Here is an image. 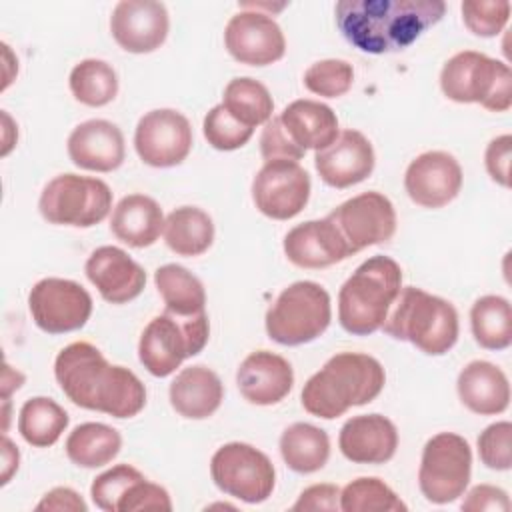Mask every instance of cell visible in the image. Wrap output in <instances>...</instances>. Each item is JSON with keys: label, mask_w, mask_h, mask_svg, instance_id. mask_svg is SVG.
Segmentation results:
<instances>
[{"label": "cell", "mask_w": 512, "mask_h": 512, "mask_svg": "<svg viewBox=\"0 0 512 512\" xmlns=\"http://www.w3.org/2000/svg\"><path fill=\"white\" fill-rule=\"evenodd\" d=\"M54 376L66 398L86 410L132 418L146 406V388L140 378L110 364L90 342L64 346L54 362Z\"/></svg>", "instance_id": "1"}, {"label": "cell", "mask_w": 512, "mask_h": 512, "mask_svg": "<svg viewBox=\"0 0 512 512\" xmlns=\"http://www.w3.org/2000/svg\"><path fill=\"white\" fill-rule=\"evenodd\" d=\"M446 12L442 0H340L336 26L344 40L368 54L408 48Z\"/></svg>", "instance_id": "2"}, {"label": "cell", "mask_w": 512, "mask_h": 512, "mask_svg": "<svg viewBox=\"0 0 512 512\" xmlns=\"http://www.w3.org/2000/svg\"><path fill=\"white\" fill-rule=\"evenodd\" d=\"M384 384L386 372L374 356L340 352L306 380L300 402L308 414L334 420L352 406L372 402Z\"/></svg>", "instance_id": "3"}, {"label": "cell", "mask_w": 512, "mask_h": 512, "mask_svg": "<svg viewBox=\"0 0 512 512\" xmlns=\"http://www.w3.org/2000/svg\"><path fill=\"white\" fill-rule=\"evenodd\" d=\"M402 290V268L390 256L364 260L338 292V322L354 336H368L382 328Z\"/></svg>", "instance_id": "4"}, {"label": "cell", "mask_w": 512, "mask_h": 512, "mask_svg": "<svg viewBox=\"0 0 512 512\" xmlns=\"http://www.w3.org/2000/svg\"><path fill=\"white\" fill-rule=\"evenodd\" d=\"M382 330L414 344L428 356L446 354L458 340V312L452 302L416 286H404L394 300Z\"/></svg>", "instance_id": "5"}, {"label": "cell", "mask_w": 512, "mask_h": 512, "mask_svg": "<svg viewBox=\"0 0 512 512\" xmlns=\"http://www.w3.org/2000/svg\"><path fill=\"white\" fill-rule=\"evenodd\" d=\"M440 88L458 104H480L490 112L512 106L510 66L482 52L462 50L448 58L440 70Z\"/></svg>", "instance_id": "6"}, {"label": "cell", "mask_w": 512, "mask_h": 512, "mask_svg": "<svg viewBox=\"0 0 512 512\" xmlns=\"http://www.w3.org/2000/svg\"><path fill=\"white\" fill-rule=\"evenodd\" d=\"M210 336L208 314L178 316L164 310L154 316L140 334L138 358L142 366L156 378H166L180 364L204 350Z\"/></svg>", "instance_id": "7"}, {"label": "cell", "mask_w": 512, "mask_h": 512, "mask_svg": "<svg viewBox=\"0 0 512 512\" xmlns=\"http://www.w3.org/2000/svg\"><path fill=\"white\" fill-rule=\"evenodd\" d=\"M332 304L324 286L300 280L284 288L266 312V334L282 346H302L330 326Z\"/></svg>", "instance_id": "8"}, {"label": "cell", "mask_w": 512, "mask_h": 512, "mask_svg": "<svg viewBox=\"0 0 512 512\" xmlns=\"http://www.w3.org/2000/svg\"><path fill=\"white\" fill-rule=\"evenodd\" d=\"M38 208L50 224L92 228L110 214L112 190L100 178L58 174L42 188Z\"/></svg>", "instance_id": "9"}, {"label": "cell", "mask_w": 512, "mask_h": 512, "mask_svg": "<svg viewBox=\"0 0 512 512\" xmlns=\"http://www.w3.org/2000/svg\"><path fill=\"white\" fill-rule=\"evenodd\" d=\"M472 474V450L464 436L440 432L424 448L418 468V486L432 504H448L464 494Z\"/></svg>", "instance_id": "10"}, {"label": "cell", "mask_w": 512, "mask_h": 512, "mask_svg": "<svg viewBox=\"0 0 512 512\" xmlns=\"http://www.w3.org/2000/svg\"><path fill=\"white\" fill-rule=\"evenodd\" d=\"M210 476L218 490L246 504L268 500L276 484L270 458L246 442L220 446L210 460Z\"/></svg>", "instance_id": "11"}, {"label": "cell", "mask_w": 512, "mask_h": 512, "mask_svg": "<svg viewBox=\"0 0 512 512\" xmlns=\"http://www.w3.org/2000/svg\"><path fill=\"white\" fill-rule=\"evenodd\" d=\"M28 310L42 332L66 334L90 320L92 296L74 280L42 278L30 288Z\"/></svg>", "instance_id": "12"}, {"label": "cell", "mask_w": 512, "mask_h": 512, "mask_svg": "<svg viewBox=\"0 0 512 512\" xmlns=\"http://www.w3.org/2000/svg\"><path fill=\"white\" fill-rule=\"evenodd\" d=\"M328 218L344 238L350 254L388 242L396 232V210L380 192H362L336 206Z\"/></svg>", "instance_id": "13"}, {"label": "cell", "mask_w": 512, "mask_h": 512, "mask_svg": "<svg viewBox=\"0 0 512 512\" xmlns=\"http://www.w3.org/2000/svg\"><path fill=\"white\" fill-rule=\"evenodd\" d=\"M134 148L148 166L172 168L182 164L192 150L188 118L172 108L146 112L136 124Z\"/></svg>", "instance_id": "14"}, {"label": "cell", "mask_w": 512, "mask_h": 512, "mask_svg": "<svg viewBox=\"0 0 512 512\" xmlns=\"http://www.w3.org/2000/svg\"><path fill=\"white\" fill-rule=\"evenodd\" d=\"M310 198V176L294 160H270L252 180L256 208L272 220L298 216Z\"/></svg>", "instance_id": "15"}, {"label": "cell", "mask_w": 512, "mask_h": 512, "mask_svg": "<svg viewBox=\"0 0 512 512\" xmlns=\"http://www.w3.org/2000/svg\"><path fill=\"white\" fill-rule=\"evenodd\" d=\"M224 44L234 60L248 66H268L286 52V38L278 22L258 10H240L224 28Z\"/></svg>", "instance_id": "16"}, {"label": "cell", "mask_w": 512, "mask_h": 512, "mask_svg": "<svg viewBox=\"0 0 512 512\" xmlns=\"http://www.w3.org/2000/svg\"><path fill=\"white\" fill-rule=\"evenodd\" d=\"M462 178V168L452 154L430 150L408 164L404 188L414 204L422 208H442L458 196Z\"/></svg>", "instance_id": "17"}, {"label": "cell", "mask_w": 512, "mask_h": 512, "mask_svg": "<svg viewBox=\"0 0 512 512\" xmlns=\"http://www.w3.org/2000/svg\"><path fill=\"white\" fill-rule=\"evenodd\" d=\"M168 28V10L156 0H122L110 16V32L116 44L132 54H148L160 48Z\"/></svg>", "instance_id": "18"}, {"label": "cell", "mask_w": 512, "mask_h": 512, "mask_svg": "<svg viewBox=\"0 0 512 512\" xmlns=\"http://www.w3.org/2000/svg\"><path fill=\"white\" fill-rule=\"evenodd\" d=\"M374 148L358 130H342L336 140L314 156L316 172L332 188H350L366 180L374 170Z\"/></svg>", "instance_id": "19"}, {"label": "cell", "mask_w": 512, "mask_h": 512, "mask_svg": "<svg viewBox=\"0 0 512 512\" xmlns=\"http://www.w3.org/2000/svg\"><path fill=\"white\" fill-rule=\"evenodd\" d=\"M84 272L110 304H126L138 298L146 286L144 268L118 246L96 248L88 256Z\"/></svg>", "instance_id": "20"}, {"label": "cell", "mask_w": 512, "mask_h": 512, "mask_svg": "<svg viewBox=\"0 0 512 512\" xmlns=\"http://www.w3.org/2000/svg\"><path fill=\"white\" fill-rule=\"evenodd\" d=\"M66 148L74 166L92 172H112L122 166L126 156L122 130L102 118L78 124L70 132Z\"/></svg>", "instance_id": "21"}, {"label": "cell", "mask_w": 512, "mask_h": 512, "mask_svg": "<svg viewBox=\"0 0 512 512\" xmlns=\"http://www.w3.org/2000/svg\"><path fill=\"white\" fill-rule=\"evenodd\" d=\"M238 390L250 404L272 406L282 402L294 384V372L286 358L270 350L248 354L236 372Z\"/></svg>", "instance_id": "22"}, {"label": "cell", "mask_w": 512, "mask_h": 512, "mask_svg": "<svg viewBox=\"0 0 512 512\" xmlns=\"http://www.w3.org/2000/svg\"><path fill=\"white\" fill-rule=\"evenodd\" d=\"M284 254L298 268H326L346 260L350 254L344 238L326 216L322 220H308L284 236Z\"/></svg>", "instance_id": "23"}, {"label": "cell", "mask_w": 512, "mask_h": 512, "mask_svg": "<svg viewBox=\"0 0 512 512\" xmlns=\"http://www.w3.org/2000/svg\"><path fill=\"white\" fill-rule=\"evenodd\" d=\"M338 446L354 464H384L396 454L398 430L382 414L352 416L340 428Z\"/></svg>", "instance_id": "24"}, {"label": "cell", "mask_w": 512, "mask_h": 512, "mask_svg": "<svg viewBox=\"0 0 512 512\" xmlns=\"http://www.w3.org/2000/svg\"><path fill=\"white\" fill-rule=\"evenodd\" d=\"M460 402L474 414H502L510 404V384L506 374L492 362H468L456 380Z\"/></svg>", "instance_id": "25"}, {"label": "cell", "mask_w": 512, "mask_h": 512, "mask_svg": "<svg viewBox=\"0 0 512 512\" xmlns=\"http://www.w3.org/2000/svg\"><path fill=\"white\" fill-rule=\"evenodd\" d=\"M172 408L188 420H204L212 416L222 400L224 386L214 370L196 364L182 368L168 388Z\"/></svg>", "instance_id": "26"}, {"label": "cell", "mask_w": 512, "mask_h": 512, "mask_svg": "<svg viewBox=\"0 0 512 512\" xmlns=\"http://www.w3.org/2000/svg\"><path fill=\"white\" fill-rule=\"evenodd\" d=\"M160 204L146 194H128L112 210L110 230L130 248L152 246L164 232Z\"/></svg>", "instance_id": "27"}, {"label": "cell", "mask_w": 512, "mask_h": 512, "mask_svg": "<svg viewBox=\"0 0 512 512\" xmlns=\"http://www.w3.org/2000/svg\"><path fill=\"white\" fill-rule=\"evenodd\" d=\"M280 122L296 146L306 150H322L330 146L338 132L334 110L318 100H294L280 112Z\"/></svg>", "instance_id": "28"}, {"label": "cell", "mask_w": 512, "mask_h": 512, "mask_svg": "<svg viewBox=\"0 0 512 512\" xmlns=\"http://www.w3.org/2000/svg\"><path fill=\"white\" fill-rule=\"evenodd\" d=\"M280 454L292 472L312 474L328 462L330 438L314 424L294 422L280 436Z\"/></svg>", "instance_id": "29"}, {"label": "cell", "mask_w": 512, "mask_h": 512, "mask_svg": "<svg viewBox=\"0 0 512 512\" xmlns=\"http://www.w3.org/2000/svg\"><path fill=\"white\" fill-rule=\"evenodd\" d=\"M162 234L178 256H200L214 242V222L202 208L180 206L166 216Z\"/></svg>", "instance_id": "30"}, {"label": "cell", "mask_w": 512, "mask_h": 512, "mask_svg": "<svg viewBox=\"0 0 512 512\" xmlns=\"http://www.w3.org/2000/svg\"><path fill=\"white\" fill-rule=\"evenodd\" d=\"M64 448L72 464L80 468H100L118 456L122 436L108 424L84 422L68 434Z\"/></svg>", "instance_id": "31"}, {"label": "cell", "mask_w": 512, "mask_h": 512, "mask_svg": "<svg viewBox=\"0 0 512 512\" xmlns=\"http://www.w3.org/2000/svg\"><path fill=\"white\" fill-rule=\"evenodd\" d=\"M154 284L164 300V310L178 316L206 312V292L202 282L180 264H164L154 272Z\"/></svg>", "instance_id": "32"}, {"label": "cell", "mask_w": 512, "mask_h": 512, "mask_svg": "<svg viewBox=\"0 0 512 512\" xmlns=\"http://www.w3.org/2000/svg\"><path fill=\"white\" fill-rule=\"evenodd\" d=\"M66 410L46 396L30 398L18 414V432L34 448H48L58 442L68 426Z\"/></svg>", "instance_id": "33"}, {"label": "cell", "mask_w": 512, "mask_h": 512, "mask_svg": "<svg viewBox=\"0 0 512 512\" xmlns=\"http://www.w3.org/2000/svg\"><path fill=\"white\" fill-rule=\"evenodd\" d=\"M474 340L486 350H506L512 344V310L504 296L486 294L470 308Z\"/></svg>", "instance_id": "34"}, {"label": "cell", "mask_w": 512, "mask_h": 512, "mask_svg": "<svg viewBox=\"0 0 512 512\" xmlns=\"http://www.w3.org/2000/svg\"><path fill=\"white\" fill-rule=\"evenodd\" d=\"M222 106L250 128L266 124L274 112V100L268 88L250 76L234 78L226 84Z\"/></svg>", "instance_id": "35"}, {"label": "cell", "mask_w": 512, "mask_h": 512, "mask_svg": "<svg viewBox=\"0 0 512 512\" xmlns=\"http://www.w3.org/2000/svg\"><path fill=\"white\" fill-rule=\"evenodd\" d=\"M70 92L86 106L100 108L110 104L118 94V76L114 68L98 58L80 60L70 72Z\"/></svg>", "instance_id": "36"}, {"label": "cell", "mask_w": 512, "mask_h": 512, "mask_svg": "<svg viewBox=\"0 0 512 512\" xmlns=\"http://www.w3.org/2000/svg\"><path fill=\"white\" fill-rule=\"evenodd\" d=\"M408 506L380 478L362 476L340 490V510L344 512H404Z\"/></svg>", "instance_id": "37"}, {"label": "cell", "mask_w": 512, "mask_h": 512, "mask_svg": "<svg viewBox=\"0 0 512 512\" xmlns=\"http://www.w3.org/2000/svg\"><path fill=\"white\" fill-rule=\"evenodd\" d=\"M302 80H304V86L316 96L340 98L352 88L354 68L346 60L326 58L310 64Z\"/></svg>", "instance_id": "38"}, {"label": "cell", "mask_w": 512, "mask_h": 512, "mask_svg": "<svg viewBox=\"0 0 512 512\" xmlns=\"http://www.w3.org/2000/svg\"><path fill=\"white\" fill-rule=\"evenodd\" d=\"M202 132L208 144L216 150L230 152L242 148L254 134V128L244 126L236 120L222 104H216L208 110L202 122Z\"/></svg>", "instance_id": "39"}, {"label": "cell", "mask_w": 512, "mask_h": 512, "mask_svg": "<svg viewBox=\"0 0 512 512\" xmlns=\"http://www.w3.org/2000/svg\"><path fill=\"white\" fill-rule=\"evenodd\" d=\"M510 2H488V0H466L462 2V20L466 28L482 38L498 36L510 20Z\"/></svg>", "instance_id": "40"}, {"label": "cell", "mask_w": 512, "mask_h": 512, "mask_svg": "<svg viewBox=\"0 0 512 512\" xmlns=\"http://www.w3.org/2000/svg\"><path fill=\"white\" fill-rule=\"evenodd\" d=\"M140 478H144V474L130 464L112 466L110 470H106L94 478V482L90 486L92 502L104 512H116L118 500Z\"/></svg>", "instance_id": "41"}, {"label": "cell", "mask_w": 512, "mask_h": 512, "mask_svg": "<svg viewBox=\"0 0 512 512\" xmlns=\"http://www.w3.org/2000/svg\"><path fill=\"white\" fill-rule=\"evenodd\" d=\"M480 462L490 470H510L512 466V424L500 420L484 428L478 436Z\"/></svg>", "instance_id": "42"}, {"label": "cell", "mask_w": 512, "mask_h": 512, "mask_svg": "<svg viewBox=\"0 0 512 512\" xmlns=\"http://www.w3.org/2000/svg\"><path fill=\"white\" fill-rule=\"evenodd\" d=\"M140 510H160V512H170L172 510V500L166 488L160 484L148 482L146 478L136 480L124 496L118 500L116 512H140Z\"/></svg>", "instance_id": "43"}, {"label": "cell", "mask_w": 512, "mask_h": 512, "mask_svg": "<svg viewBox=\"0 0 512 512\" xmlns=\"http://www.w3.org/2000/svg\"><path fill=\"white\" fill-rule=\"evenodd\" d=\"M260 154L264 162L270 160H294L298 162L304 156V150L294 144L286 128L280 122V116H272L260 134Z\"/></svg>", "instance_id": "44"}, {"label": "cell", "mask_w": 512, "mask_h": 512, "mask_svg": "<svg viewBox=\"0 0 512 512\" xmlns=\"http://www.w3.org/2000/svg\"><path fill=\"white\" fill-rule=\"evenodd\" d=\"M510 158H512V136L502 134L488 142L484 152V164L490 178L508 188L510 186Z\"/></svg>", "instance_id": "45"}, {"label": "cell", "mask_w": 512, "mask_h": 512, "mask_svg": "<svg viewBox=\"0 0 512 512\" xmlns=\"http://www.w3.org/2000/svg\"><path fill=\"white\" fill-rule=\"evenodd\" d=\"M464 512H508L510 510V498L506 490L492 486V484H478L474 486L462 506Z\"/></svg>", "instance_id": "46"}, {"label": "cell", "mask_w": 512, "mask_h": 512, "mask_svg": "<svg viewBox=\"0 0 512 512\" xmlns=\"http://www.w3.org/2000/svg\"><path fill=\"white\" fill-rule=\"evenodd\" d=\"M340 508V488L334 484H312L304 488L298 500L292 504V510H320L334 512Z\"/></svg>", "instance_id": "47"}, {"label": "cell", "mask_w": 512, "mask_h": 512, "mask_svg": "<svg viewBox=\"0 0 512 512\" xmlns=\"http://www.w3.org/2000/svg\"><path fill=\"white\" fill-rule=\"evenodd\" d=\"M36 510H68V512H86L88 506L82 500V496L66 486H56L50 492L42 496V500L36 504Z\"/></svg>", "instance_id": "48"}, {"label": "cell", "mask_w": 512, "mask_h": 512, "mask_svg": "<svg viewBox=\"0 0 512 512\" xmlns=\"http://www.w3.org/2000/svg\"><path fill=\"white\" fill-rule=\"evenodd\" d=\"M18 462H20V452L14 446V442L4 436L2 438V486H6L12 478V474L18 470Z\"/></svg>", "instance_id": "49"}, {"label": "cell", "mask_w": 512, "mask_h": 512, "mask_svg": "<svg viewBox=\"0 0 512 512\" xmlns=\"http://www.w3.org/2000/svg\"><path fill=\"white\" fill-rule=\"evenodd\" d=\"M24 382V374L18 370L10 368V364H4V374H2V400H8L12 390H18Z\"/></svg>", "instance_id": "50"}]
</instances>
